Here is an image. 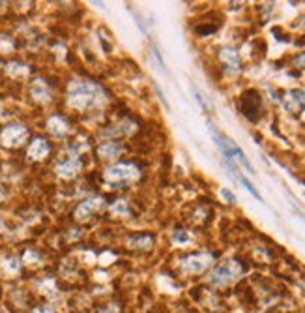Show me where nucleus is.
Here are the masks:
<instances>
[{"label": "nucleus", "instance_id": "f257e3e1", "mask_svg": "<svg viewBox=\"0 0 305 313\" xmlns=\"http://www.w3.org/2000/svg\"><path fill=\"white\" fill-rule=\"evenodd\" d=\"M105 102V92L100 85L86 79H73L68 86V104L73 109H90Z\"/></svg>", "mask_w": 305, "mask_h": 313}, {"label": "nucleus", "instance_id": "f03ea898", "mask_svg": "<svg viewBox=\"0 0 305 313\" xmlns=\"http://www.w3.org/2000/svg\"><path fill=\"white\" fill-rule=\"evenodd\" d=\"M243 274V265L238 259H227L225 263L215 266L210 274L206 276V281L212 287H227L232 281H236Z\"/></svg>", "mask_w": 305, "mask_h": 313}, {"label": "nucleus", "instance_id": "7ed1b4c3", "mask_svg": "<svg viewBox=\"0 0 305 313\" xmlns=\"http://www.w3.org/2000/svg\"><path fill=\"white\" fill-rule=\"evenodd\" d=\"M210 132H212V135H213V141H215V144L221 148L223 156H227L229 160H236V162L240 163V165H243V167H245V169H247L249 173H255V169H253L251 162L247 160V158H245L243 150H241L236 142L232 141V139H229V137H221L219 133L215 132V128H213L212 124H210Z\"/></svg>", "mask_w": 305, "mask_h": 313}, {"label": "nucleus", "instance_id": "20e7f679", "mask_svg": "<svg viewBox=\"0 0 305 313\" xmlns=\"http://www.w3.org/2000/svg\"><path fill=\"white\" fill-rule=\"evenodd\" d=\"M213 263L212 253L203 251V253H193V255H187L184 259H180V270L185 276H193L204 272L208 266Z\"/></svg>", "mask_w": 305, "mask_h": 313}, {"label": "nucleus", "instance_id": "39448f33", "mask_svg": "<svg viewBox=\"0 0 305 313\" xmlns=\"http://www.w3.org/2000/svg\"><path fill=\"white\" fill-rule=\"evenodd\" d=\"M28 137V130L21 124H11V126H6L2 133H0V142L8 148H15V146H21L23 142L27 141Z\"/></svg>", "mask_w": 305, "mask_h": 313}, {"label": "nucleus", "instance_id": "423d86ee", "mask_svg": "<svg viewBox=\"0 0 305 313\" xmlns=\"http://www.w3.org/2000/svg\"><path fill=\"white\" fill-rule=\"evenodd\" d=\"M139 169L131 163H116L105 171V178L109 182H122V180H135L139 178Z\"/></svg>", "mask_w": 305, "mask_h": 313}, {"label": "nucleus", "instance_id": "0eeeda50", "mask_svg": "<svg viewBox=\"0 0 305 313\" xmlns=\"http://www.w3.org/2000/svg\"><path fill=\"white\" fill-rule=\"evenodd\" d=\"M283 109L288 113L305 111V90H288L283 96Z\"/></svg>", "mask_w": 305, "mask_h": 313}, {"label": "nucleus", "instance_id": "6e6552de", "mask_svg": "<svg viewBox=\"0 0 305 313\" xmlns=\"http://www.w3.org/2000/svg\"><path fill=\"white\" fill-rule=\"evenodd\" d=\"M103 207V199L102 197H92V199H86L83 201L77 210H75V218L79 219V221H86V219L92 216L94 212H98V210H102Z\"/></svg>", "mask_w": 305, "mask_h": 313}, {"label": "nucleus", "instance_id": "1a4fd4ad", "mask_svg": "<svg viewBox=\"0 0 305 313\" xmlns=\"http://www.w3.org/2000/svg\"><path fill=\"white\" fill-rule=\"evenodd\" d=\"M253 109H257V113L260 111V98L257 92L251 90V92H245L243 98H241V111H243V114H245L247 118L257 120V114H255Z\"/></svg>", "mask_w": 305, "mask_h": 313}, {"label": "nucleus", "instance_id": "9d476101", "mask_svg": "<svg viewBox=\"0 0 305 313\" xmlns=\"http://www.w3.org/2000/svg\"><path fill=\"white\" fill-rule=\"evenodd\" d=\"M79 171H81V162H79V158H69L68 162L58 163V165H56V174H58L60 178H73Z\"/></svg>", "mask_w": 305, "mask_h": 313}, {"label": "nucleus", "instance_id": "9b49d317", "mask_svg": "<svg viewBox=\"0 0 305 313\" xmlns=\"http://www.w3.org/2000/svg\"><path fill=\"white\" fill-rule=\"evenodd\" d=\"M47 154H49V144L45 139H34L32 144L28 146V158L30 160H43Z\"/></svg>", "mask_w": 305, "mask_h": 313}, {"label": "nucleus", "instance_id": "f8f14e48", "mask_svg": "<svg viewBox=\"0 0 305 313\" xmlns=\"http://www.w3.org/2000/svg\"><path fill=\"white\" fill-rule=\"evenodd\" d=\"M30 94H32V98H34L36 102H41V104H45V102L51 100V96H49V88H47L43 79H36V81L32 83Z\"/></svg>", "mask_w": 305, "mask_h": 313}, {"label": "nucleus", "instance_id": "ddd939ff", "mask_svg": "<svg viewBox=\"0 0 305 313\" xmlns=\"http://www.w3.org/2000/svg\"><path fill=\"white\" fill-rule=\"evenodd\" d=\"M47 130L56 135V137H64L68 133V122H66L62 116H51L47 120Z\"/></svg>", "mask_w": 305, "mask_h": 313}, {"label": "nucleus", "instance_id": "4468645a", "mask_svg": "<svg viewBox=\"0 0 305 313\" xmlns=\"http://www.w3.org/2000/svg\"><path fill=\"white\" fill-rule=\"evenodd\" d=\"M154 246V238L150 235H137V237L128 238V247L133 249H150Z\"/></svg>", "mask_w": 305, "mask_h": 313}, {"label": "nucleus", "instance_id": "2eb2a0df", "mask_svg": "<svg viewBox=\"0 0 305 313\" xmlns=\"http://www.w3.org/2000/svg\"><path fill=\"white\" fill-rule=\"evenodd\" d=\"M221 60L227 64V66H231L234 68V70H240L241 66V62H240V57H238V51L236 49H232V47H225L221 51Z\"/></svg>", "mask_w": 305, "mask_h": 313}, {"label": "nucleus", "instance_id": "dca6fc26", "mask_svg": "<svg viewBox=\"0 0 305 313\" xmlns=\"http://www.w3.org/2000/svg\"><path fill=\"white\" fill-rule=\"evenodd\" d=\"M229 173H231L232 176H236V180L240 182L241 186H243L245 190L249 191V193H251V195H253V197H255V199H257V201H262V195H260L259 191H257V188H255V186H253V184H251V182L247 180L245 176H241V174H238V173L234 171V169H231V167H229Z\"/></svg>", "mask_w": 305, "mask_h": 313}, {"label": "nucleus", "instance_id": "f3484780", "mask_svg": "<svg viewBox=\"0 0 305 313\" xmlns=\"http://www.w3.org/2000/svg\"><path fill=\"white\" fill-rule=\"evenodd\" d=\"M109 210H111L112 216H118V218H126V216H130V209H128V203H126L124 199L114 201Z\"/></svg>", "mask_w": 305, "mask_h": 313}, {"label": "nucleus", "instance_id": "a211bd4d", "mask_svg": "<svg viewBox=\"0 0 305 313\" xmlns=\"http://www.w3.org/2000/svg\"><path fill=\"white\" fill-rule=\"evenodd\" d=\"M100 154H102L103 158H114V156H118L122 152V146H118V144H114V142H103L102 146H100Z\"/></svg>", "mask_w": 305, "mask_h": 313}, {"label": "nucleus", "instance_id": "6ab92c4d", "mask_svg": "<svg viewBox=\"0 0 305 313\" xmlns=\"http://www.w3.org/2000/svg\"><path fill=\"white\" fill-rule=\"evenodd\" d=\"M6 71H8L9 77H25L28 73V68L19 64V62H9L6 66Z\"/></svg>", "mask_w": 305, "mask_h": 313}, {"label": "nucleus", "instance_id": "aec40b11", "mask_svg": "<svg viewBox=\"0 0 305 313\" xmlns=\"http://www.w3.org/2000/svg\"><path fill=\"white\" fill-rule=\"evenodd\" d=\"M2 268L6 272H9V274H15V272H19V268H21V263H19L17 259H13V257L2 259Z\"/></svg>", "mask_w": 305, "mask_h": 313}, {"label": "nucleus", "instance_id": "412c9836", "mask_svg": "<svg viewBox=\"0 0 305 313\" xmlns=\"http://www.w3.org/2000/svg\"><path fill=\"white\" fill-rule=\"evenodd\" d=\"M133 132H135V122H131V120H124V122H120L112 130V133H133Z\"/></svg>", "mask_w": 305, "mask_h": 313}, {"label": "nucleus", "instance_id": "4be33fe9", "mask_svg": "<svg viewBox=\"0 0 305 313\" xmlns=\"http://www.w3.org/2000/svg\"><path fill=\"white\" fill-rule=\"evenodd\" d=\"M189 240H191V235L182 231V229H178V231L172 233V242H176V244H185V242H189Z\"/></svg>", "mask_w": 305, "mask_h": 313}, {"label": "nucleus", "instance_id": "5701e85b", "mask_svg": "<svg viewBox=\"0 0 305 313\" xmlns=\"http://www.w3.org/2000/svg\"><path fill=\"white\" fill-rule=\"evenodd\" d=\"M23 261H25L27 265H34V263H39V255L34 253V251H27L25 257H23Z\"/></svg>", "mask_w": 305, "mask_h": 313}, {"label": "nucleus", "instance_id": "b1692460", "mask_svg": "<svg viewBox=\"0 0 305 313\" xmlns=\"http://www.w3.org/2000/svg\"><path fill=\"white\" fill-rule=\"evenodd\" d=\"M221 197H223V199H225V201H227L229 205H234V203H236V195H234L232 191L225 190V188H223V190H221Z\"/></svg>", "mask_w": 305, "mask_h": 313}, {"label": "nucleus", "instance_id": "393cba45", "mask_svg": "<svg viewBox=\"0 0 305 313\" xmlns=\"http://www.w3.org/2000/svg\"><path fill=\"white\" fill-rule=\"evenodd\" d=\"M39 289H43V293H53L55 291V281L53 279H47V281H43V283L39 285Z\"/></svg>", "mask_w": 305, "mask_h": 313}, {"label": "nucleus", "instance_id": "a878e982", "mask_svg": "<svg viewBox=\"0 0 305 313\" xmlns=\"http://www.w3.org/2000/svg\"><path fill=\"white\" fill-rule=\"evenodd\" d=\"M152 57L156 58V62H157V68L161 70V71H165V66H163V60H161V57L157 55V51L156 49H152Z\"/></svg>", "mask_w": 305, "mask_h": 313}, {"label": "nucleus", "instance_id": "bb28decb", "mask_svg": "<svg viewBox=\"0 0 305 313\" xmlns=\"http://www.w3.org/2000/svg\"><path fill=\"white\" fill-rule=\"evenodd\" d=\"M32 313H55V310L49 308V306H39L36 310H32Z\"/></svg>", "mask_w": 305, "mask_h": 313}, {"label": "nucleus", "instance_id": "cd10ccee", "mask_svg": "<svg viewBox=\"0 0 305 313\" xmlns=\"http://www.w3.org/2000/svg\"><path fill=\"white\" fill-rule=\"evenodd\" d=\"M154 88H156V92H157V96H159V100H161V102H163V105L167 107V100H165V96H163V92H161V88H159L157 85H154Z\"/></svg>", "mask_w": 305, "mask_h": 313}, {"label": "nucleus", "instance_id": "c85d7f7f", "mask_svg": "<svg viewBox=\"0 0 305 313\" xmlns=\"http://www.w3.org/2000/svg\"><path fill=\"white\" fill-rule=\"evenodd\" d=\"M98 313H118V308H114V306H109V308H105V310H100Z\"/></svg>", "mask_w": 305, "mask_h": 313}, {"label": "nucleus", "instance_id": "c756f323", "mask_svg": "<svg viewBox=\"0 0 305 313\" xmlns=\"http://www.w3.org/2000/svg\"><path fill=\"white\" fill-rule=\"evenodd\" d=\"M0 313H6V312H2V310H0Z\"/></svg>", "mask_w": 305, "mask_h": 313}]
</instances>
